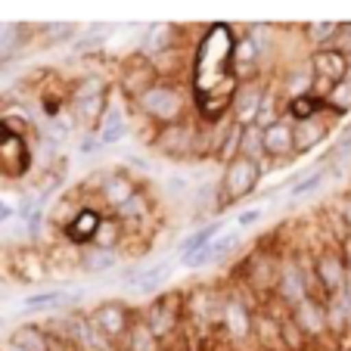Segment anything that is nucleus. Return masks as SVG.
I'll return each instance as SVG.
<instances>
[{
    "label": "nucleus",
    "instance_id": "nucleus-41",
    "mask_svg": "<svg viewBox=\"0 0 351 351\" xmlns=\"http://www.w3.org/2000/svg\"><path fill=\"white\" fill-rule=\"evenodd\" d=\"M345 218L351 221V202H348V206H345Z\"/></svg>",
    "mask_w": 351,
    "mask_h": 351
},
{
    "label": "nucleus",
    "instance_id": "nucleus-18",
    "mask_svg": "<svg viewBox=\"0 0 351 351\" xmlns=\"http://www.w3.org/2000/svg\"><path fill=\"white\" fill-rule=\"evenodd\" d=\"M227 332H230L233 339H245L249 332H252V317H249V311H245L243 305H227Z\"/></svg>",
    "mask_w": 351,
    "mask_h": 351
},
{
    "label": "nucleus",
    "instance_id": "nucleus-8",
    "mask_svg": "<svg viewBox=\"0 0 351 351\" xmlns=\"http://www.w3.org/2000/svg\"><path fill=\"white\" fill-rule=\"evenodd\" d=\"M314 72H317V81L324 84H332V81H342L348 75V62L339 50H320L314 56Z\"/></svg>",
    "mask_w": 351,
    "mask_h": 351
},
{
    "label": "nucleus",
    "instance_id": "nucleus-37",
    "mask_svg": "<svg viewBox=\"0 0 351 351\" xmlns=\"http://www.w3.org/2000/svg\"><path fill=\"white\" fill-rule=\"evenodd\" d=\"M13 215H16V208L10 206L7 199H0V224H3V221H10V218H13Z\"/></svg>",
    "mask_w": 351,
    "mask_h": 351
},
{
    "label": "nucleus",
    "instance_id": "nucleus-38",
    "mask_svg": "<svg viewBox=\"0 0 351 351\" xmlns=\"http://www.w3.org/2000/svg\"><path fill=\"white\" fill-rule=\"evenodd\" d=\"M168 193H178V196L180 193H186V180L184 178H171L168 180Z\"/></svg>",
    "mask_w": 351,
    "mask_h": 351
},
{
    "label": "nucleus",
    "instance_id": "nucleus-1",
    "mask_svg": "<svg viewBox=\"0 0 351 351\" xmlns=\"http://www.w3.org/2000/svg\"><path fill=\"white\" fill-rule=\"evenodd\" d=\"M140 109H143L146 115L159 119V121H171V119H178V115H180L184 99H180V93L171 90V87L149 84L143 93H140Z\"/></svg>",
    "mask_w": 351,
    "mask_h": 351
},
{
    "label": "nucleus",
    "instance_id": "nucleus-28",
    "mask_svg": "<svg viewBox=\"0 0 351 351\" xmlns=\"http://www.w3.org/2000/svg\"><path fill=\"white\" fill-rule=\"evenodd\" d=\"M324 180H326V168H317V171H311L308 178H302L295 186H292V196H308V193H314Z\"/></svg>",
    "mask_w": 351,
    "mask_h": 351
},
{
    "label": "nucleus",
    "instance_id": "nucleus-10",
    "mask_svg": "<svg viewBox=\"0 0 351 351\" xmlns=\"http://www.w3.org/2000/svg\"><path fill=\"white\" fill-rule=\"evenodd\" d=\"M317 274L320 280H324V289H330L332 295L336 292H342V283H345V267L339 258H332V255H324V258L317 261Z\"/></svg>",
    "mask_w": 351,
    "mask_h": 351
},
{
    "label": "nucleus",
    "instance_id": "nucleus-13",
    "mask_svg": "<svg viewBox=\"0 0 351 351\" xmlns=\"http://www.w3.org/2000/svg\"><path fill=\"white\" fill-rule=\"evenodd\" d=\"M134 193L137 190H134L131 178H121V174H115V178H109V184H103V199H106V206H112V208L128 202Z\"/></svg>",
    "mask_w": 351,
    "mask_h": 351
},
{
    "label": "nucleus",
    "instance_id": "nucleus-24",
    "mask_svg": "<svg viewBox=\"0 0 351 351\" xmlns=\"http://www.w3.org/2000/svg\"><path fill=\"white\" fill-rule=\"evenodd\" d=\"M146 212H149V202H146L143 193H134L128 202H121V206H119V215H121V218H128V221H140Z\"/></svg>",
    "mask_w": 351,
    "mask_h": 351
},
{
    "label": "nucleus",
    "instance_id": "nucleus-4",
    "mask_svg": "<svg viewBox=\"0 0 351 351\" xmlns=\"http://www.w3.org/2000/svg\"><path fill=\"white\" fill-rule=\"evenodd\" d=\"M295 149V137H292V128L286 121H274L261 131V153L274 156V159H283Z\"/></svg>",
    "mask_w": 351,
    "mask_h": 351
},
{
    "label": "nucleus",
    "instance_id": "nucleus-25",
    "mask_svg": "<svg viewBox=\"0 0 351 351\" xmlns=\"http://www.w3.org/2000/svg\"><path fill=\"white\" fill-rule=\"evenodd\" d=\"M93 239L99 243V249H109V252H112V243L119 239V224H115L112 218H99V227H97V233H93Z\"/></svg>",
    "mask_w": 351,
    "mask_h": 351
},
{
    "label": "nucleus",
    "instance_id": "nucleus-16",
    "mask_svg": "<svg viewBox=\"0 0 351 351\" xmlns=\"http://www.w3.org/2000/svg\"><path fill=\"white\" fill-rule=\"evenodd\" d=\"M72 292L66 289H50V292H38V295H28L25 298V308L28 311H47V308H60L72 302Z\"/></svg>",
    "mask_w": 351,
    "mask_h": 351
},
{
    "label": "nucleus",
    "instance_id": "nucleus-2",
    "mask_svg": "<svg viewBox=\"0 0 351 351\" xmlns=\"http://www.w3.org/2000/svg\"><path fill=\"white\" fill-rule=\"evenodd\" d=\"M255 184H258V162L237 156V159L227 165V174H224V193H227V199L249 196V193L255 190Z\"/></svg>",
    "mask_w": 351,
    "mask_h": 351
},
{
    "label": "nucleus",
    "instance_id": "nucleus-29",
    "mask_svg": "<svg viewBox=\"0 0 351 351\" xmlns=\"http://www.w3.org/2000/svg\"><path fill=\"white\" fill-rule=\"evenodd\" d=\"M314 109H317V103H314V99H308V97H295V99L289 103L292 119H298V121L314 119Z\"/></svg>",
    "mask_w": 351,
    "mask_h": 351
},
{
    "label": "nucleus",
    "instance_id": "nucleus-11",
    "mask_svg": "<svg viewBox=\"0 0 351 351\" xmlns=\"http://www.w3.org/2000/svg\"><path fill=\"white\" fill-rule=\"evenodd\" d=\"M295 320H298V326L305 332H320L326 326V314H324V308H317L314 302H298L295 305Z\"/></svg>",
    "mask_w": 351,
    "mask_h": 351
},
{
    "label": "nucleus",
    "instance_id": "nucleus-22",
    "mask_svg": "<svg viewBox=\"0 0 351 351\" xmlns=\"http://www.w3.org/2000/svg\"><path fill=\"white\" fill-rule=\"evenodd\" d=\"M274 121H277V93L265 90V97H261V106H258V115H255L252 125L258 128V131H265V128L274 125Z\"/></svg>",
    "mask_w": 351,
    "mask_h": 351
},
{
    "label": "nucleus",
    "instance_id": "nucleus-21",
    "mask_svg": "<svg viewBox=\"0 0 351 351\" xmlns=\"http://www.w3.org/2000/svg\"><path fill=\"white\" fill-rule=\"evenodd\" d=\"M218 233H221V224H218V221H215V224H206L202 230L196 233V237H190V239L184 243V258H186V255H193V252H199V249H206V245H212Z\"/></svg>",
    "mask_w": 351,
    "mask_h": 351
},
{
    "label": "nucleus",
    "instance_id": "nucleus-30",
    "mask_svg": "<svg viewBox=\"0 0 351 351\" xmlns=\"http://www.w3.org/2000/svg\"><path fill=\"white\" fill-rule=\"evenodd\" d=\"M239 140H243V125H233L230 128V137L221 143V159H237V146H239Z\"/></svg>",
    "mask_w": 351,
    "mask_h": 351
},
{
    "label": "nucleus",
    "instance_id": "nucleus-23",
    "mask_svg": "<svg viewBox=\"0 0 351 351\" xmlns=\"http://www.w3.org/2000/svg\"><path fill=\"white\" fill-rule=\"evenodd\" d=\"M75 330H78V339L87 345V348H93V351H103V348H106V339H103L97 330H93V324H90L87 317H78V320H75Z\"/></svg>",
    "mask_w": 351,
    "mask_h": 351
},
{
    "label": "nucleus",
    "instance_id": "nucleus-12",
    "mask_svg": "<svg viewBox=\"0 0 351 351\" xmlns=\"http://www.w3.org/2000/svg\"><path fill=\"white\" fill-rule=\"evenodd\" d=\"M10 345L19 351H50V342H47L44 332L34 330V326H19V330L10 336Z\"/></svg>",
    "mask_w": 351,
    "mask_h": 351
},
{
    "label": "nucleus",
    "instance_id": "nucleus-7",
    "mask_svg": "<svg viewBox=\"0 0 351 351\" xmlns=\"http://www.w3.org/2000/svg\"><path fill=\"white\" fill-rule=\"evenodd\" d=\"M90 324H93V330H97L103 339H115V336H121V332H125L128 314H125V308H119V305H103L97 314H93Z\"/></svg>",
    "mask_w": 351,
    "mask_h": 351
},
{
    "label": "nucleus",
    "instance_id": "nucleus-32",
    "mask_svg": "<svg viewBox=\"0 0 351 351\" xmlns=\"http://www.w3.org/2000/svg\"><path fill=\"white\" fill-rule=\"evenodd\" d=\"M330 103H332V106H339V109H348L351 106V87L348 84H332Z\"/></svg>",
    "mask_w": 351,
    "mask_h": 351
},
{
    "label": "nucleus",
    "instance_id": "nucleus-33",
    "mask_svg": "<svg viewBox=\"0 0 351 351\" xmlns=\"http://www.w3.org/2000/svg\"><path fill=\"white\" fill-rule=\"evenodd\" d=\"M283 339H286V345H289V348H298V345H302V336H298V326H295V324H289V320L283 324Z\"/></svg>",
    "mask_w": 351,
    "mask_h": 351
},
{
    "label": "nucleus",
    "instance_id": "nucleus-42",
    "mask_svg": "<svg viewBox=\"0 0 351 351\" xmlns=\"http://www.w3.org/2000/svg\"><path fill=\"white\" fill-rule=\"evenodd\" d=\"M7 351H19V348H13V345H10V348H7Z\"/></svg>",
    "mask_w": 351,
    "mask_h": 351
},
{
    "label": "nucleus",
    "instance_id": "nucleus-15",
    "mask_svg": "<svg viewBox=\"0 0 351 351\" xmlns=\"http://www.w3.org/2000/svg\"><path fill=\"white\" fill-rule=\"evenodd\" d=\"M97 227H99V215L90 212V208H81L78 218H75V224H69V239H72V243H84V239H93Z\"/></svg>",
    "mask_w": 351,
    "mask_h": 351
},
{
    "label": "nucleus",
    "instance_id": "nucleus-14",
    "mask_svg": "<svg viewBox=\"0 0 351 351\" xmlns=\"http://www.w3.org/2000/svg\"><path fill=\"white\" fill-rule=\"evenodd\" d=\"M128 134V125H125V119L119 115V109H109L106 115H103V125H99V134H97V140L103 146H109V143H119L121 137Z\"/></svg>",
    "mask_w": 351,
    "mask_h": 351
},
{
    "label": "nucleus",
    "instance_id": "nucleus-34",
    "mask_svg": "<svg viewBox=\"0 0 351 351\" xmlns=\"http://www.w3.org/2000/svg\"><path fill=\"white\" fill-rule=\"evenodd\" d=\"M261 215H265V212H261V208H249V212H243V215H239V227L258 224V221H261Z\"/></svg>",
    "mask_w": 351,
    "mask_h": 351
},
{
    "label": "nucleus",
    "instance_id": "nucleus-35",
    "mask_svg": "<svg viewBox=\"0 0 351 351\" xmlns=\"http://www.w3.org/2000/svg\"><path fill=\"white\" fill-rule=\"evenodd\" d=\"M10 32H16L13 25H0V50H3V47H10L13 44V38L16 34H10Z\"/></svg>",
    "mask_w": 351,
    "mask_h": 351
},
{
    "label": "nucleus",
    "instance_id": "nucleus-3",
    "mask_svg": "<svg viewBox=\"0 0 351 351\" xmlns=\"http://www.w3.org/2000/svg\"><path fill=\"white\" fill-rule=\"evenodd\" d=\"M75 112L84 125H97V119H103V84L97 78L84 81L75 93Z\"/></svg>",
    "mask_w": 351,
    "mask_h": 351
},
{
    "label": "nucleus",
    "instance_id": "nucleus-20",
    "mask_svg": "<svg viewBox=\"0 0 351 351\" xmlns=\"http://www.w3.org/2000/svg\"><path fill=\"white\" fill-rule=\"evenodd\" d=\"M115 265V255L109 252V249H90V252L84 255V258H81V267H84V271H90V274H99V271H109V267Z\"/></svg>",
    "mask_w": 351,
    "mask_h": 351
},
{
    "label": "nucleus",
    "instance_id": "nucleus-9",
    "mask_svg": "<svg viewBox=\"0 0 351 351\" xmlns=\"http://www.w3.org/2000/svg\"><path fill=\"white\" fill-rule=\"evenodd\" d=\"M280 292H283V298L292 302V305H298V302H305L308 298L305 274H302L298 265H292V261H286V265L280 267Z\"/></svg>",
    "mask_w": 351,
    "mask_h": 351
},
{
    "label": "nucleus",
    "instance_id": "nucleus-26",
    "mask_svg": "<svg viewBox=\"0 0 351 351\" xmlns=\"http://www.w3.org/2000/svg\"><path fill=\"white\" fill-rule=\"evenodd\" d=\"M131 351H159V348H156V336H153V330H149V326L137 324L131 330Z\"/></svg>",
    "mask_w": 351,
    "mask_h": 351
},
{
    "label": "nucleus",
    "instance_id": "nucleus-36",
    "mask_svg": "<svg viewBox=\"0 0 351 351\" xmlns=\"http://www.w3.org/2000/svg\"><path fill=\"white\" fill-rule=\"evenodd\" d=\"M339 295H342L345 308L351 311V274H345V283H342V292H339Z\"/></svg>",
    "mask_w": 351,
    "mask_h": 351
},
{
    "label": "nucleus",
    "instance_id": "nucleus-17",
    "mask_svg": "<svg viewBox=\"0 0 351 351\" xmlns=\"http://www.w3.org/2000/svg\"><path fill=\"white\" fill-rule=\"evenodd\" d=\"M168 274H171V265H168V261H159L156 267H149V271H143V274H137V277H134V289H137V292L159 289V286L168 280Z\"/></svg>",
    "mask_w": 351,
    "mask_h": 351
},
{
    "label": "nucleus",
    "instance_id": "nucleus-40",
    "mask_svg": "<svg viewBox=\"0 0 351 351\" xmlns=\"http://www.w3.org/2000/svg\"><path fill=\"white\" fill-rule=\"evenodd\" d=\"M345 255H348V261H351V239H345Z\"/></svg>",
    "mask_w": 351,
    "mask_h": 351
},
{
    "label": "nucleus",
    "instance_id": "nucleus-27",
    "mask_svg": "<svg viewBox=\"0 0 351 351\" xmlns=\"http://www.w3.org/2000/svg\"><path fill=\"white\" fill-rule=\"evenodd\" d=\"M239 146H243V159H252L255 162V153H261V131L255 125L243 128V140H239Z\"/></svg>",
    "mask_w": 351,
    "mask_h": 351
},
{
    "label": "nucleus",
    "instance_id": "nucleus-5",
    "mask_svg": "<svg viewBox=\"0 0 351 351\" xmlns=\"http://www.w3.org/2000/svg\"><path fill=\"white\" fill-rule=\"evenodd\" d=\"M156 146H159V153H165L168 159H186L193 153V131L186 125H171L159 134Z\"/></svg>",
    "mask_w": 351,
    "mask_h": 351
},
{
    "label": "nucleus",
    "instance_id": "nucleus-31",
    "mask_svg": "<svg viewBox=\"0 0 351 351\" xmlns=\"http://www.w3.org/2000/svg\"><path fill=\"white\" fill-rule=\"evenodd\" d=\"M339 28H342V25H336V22H311V25H308V32H311V40H330Z\"/></svg>",
    "mask_w": 351,
    "mask_h": 351
},
{
    "label": "nucleus",
    "instance_id": "nucleus-39",
    "mask_svg": "<svg viewBox=\"0 0 351 351\" xmlns=\"http://www.w3.org/2000/svg\"><path fill=\"white\" fill-rule=\"evenodd\" d=\"M345 32H348V34H345V47L351 50V25H345Z\"/></svg>",
    "mask_w": 351,
    "mask_h": 351
},
{
    "label": "nucleus",
    "instance_id": "nucleus-19",
    "mask_svg": "<svg viewBox=\"0 0 351 351\" xmlns=\"http://www.w3.org/2000/svg\"><path fill=\"white\" fill-rule=\"evenodd\" d=\"M324 125L320 121H314V119H308V121H302L298 125V131H292V137H295V149H302V153H308L314 143H320L324 140Z\"/></svg>",
    "mask_w": 351,
    "mask_h": 351
},
{
    "label": "nucleus",
    "instance_id": "nucleus-6",
    "mask_svg": "<svg viewBox=\"0 0 351 351\" xmlns=\"http://www.w3.org/2000/svg\"><path fill=\"white\" fill-rule=\"evenodd\" d=\"M267 87L261 84H245L239 87L237 93V103H233V109H237V125L249 128L255 121V115H258V106H261V97H265Z\"/></svg>",
    "mask_w": 351,
    "mask_h": 351
}]
</instances>
